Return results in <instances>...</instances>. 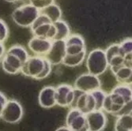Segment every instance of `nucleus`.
<instances>
[{
	"instance_id": "nucleus-19",
	"label": "nucleus",
	"mask_w": 132,
	"mask_h": 131,
	"mask_svg": "<svg viewBox=\"0 0 132 131\" xmlns=\"http://www.w3.org/2000/svg\"><path fill=\"white\" fill-rule=\"evenodd\" d=\"M114 131H132L131 114L117 117L114 126Z\"/></svg>"
},
{
	"instance_id": "nucleus-2",
	"label": "nucleus",
	"mask_w": 132,
	"mask_h": 131,
	"mask_svg": "<svg viewBox=\"0 0 132 131\" xmlns=\"http://www.w3.org/2000/svg\"><path fill=\"white\" fill-rule=\"evenodd\" d=\"M109 67L105 51L102 49L91 51L86 58V68L88 73L99 77L103 74Z\"/></svg>"
},
{
	"instance_id": "nucleus-17",
	"label": "nucleus",
	"mask_w": 132,
	"mask_h": 131,
	"mask_svg": "<svg viewBox=\"0 0 132 131\" xmlns=\"http://www.w3.org/2000/svg\"><path fill=\"white\" fill-rule=\"evenodd\" d=\"M40 14H44L51 21V22L55 23V21L61 19L62 10L58 5H56L55 3H52L48 6L40 10Z\"/></svg>"
},
{
	"instance_id": "nucleus-18",
	"label": "nucleus",
	"mask_w": 132,
	"mask_h": 131,
	"mask_svg": "<svg viewBox=\"0 0 132 131\" xmlns=\"http://www.w3.org/2000/svg\"><path fill=\"white\" fill-rule=\"evenodd\" d=\"M53 24L56 29V34L53 40H65L70 35V29L67 23L60 19Z\"/></svg>"
},
{
	"instance_id": "nucleus-25",
	"label": "nucleus",
	"mask_w": 132,
	"mask_h": 131,
	"mask_svg": "<svg viewBox=\"0 0 132 131\" xmlns=\"http://www.w3.org/2000/svg\"><path fill=\"white\" fill-rule=\"evenodd\" d=\"M9 33L10 31L6 23L3 20L0 19V43H4L7 40Z\"/></svg>"
},
{
	"instance_id": "nucleus-32",
	"label": "nucleus",
	"mask_w": 132,
	"mask_h": 131,
	"mask_svg": "<svg viewBox=\"0 0 132 131\" xmlns=\"http://www.w3.org/2000/svg\"><path fill=\"white\" fill-rule=\"evenodd\" d=\"M55 131H72L69 127H67V126H61V127H59L58 129H56Z\"/></svg>"
},
{
	"instance_id": "nucleus-15",
	"label": "nucleus",
	"mask_w": 132,
	"mask_h": 131,
	"mask_svg": "<svg viewBox=\"0 0 132 131\" xmlns=\"http://www.w3.org/2000/svg\"><path fill=\"white\" fill-rule=\"evenodd\" d=\"M38 102L44 108H52L56 105L55 101V88L53 86L44 87L38 96Z\"/></svg>"
},
{
	"instance_id": "nucleus-1",
	"label": "nucleus",
	"mask_w": 132,
	"mask_h": 131,
	"mask_svg": "<svg viewBox=\"0 0 132 131\" xmlns=\"http://www.w3.org/2000/svg\"><path fill=\"white\" fill-rule=\"evenodd\" d=\"M40 15V10L30 3L17 7L11 14L16 25L22 28H30L34 21Z\"/></svg>"
},
{
	"instance_id": "nucleus-20",
	"label": "nucleus",
	"mask_w": 132,
	"mask_h": 131,
	"mask_svg": "<svg viewBox=\"0 0 132 131\" xmlns=\"http://www.w3.org/2000/svg\"><path fill=\"white\" fill-rule=\"evenodd\" d=\"M86 51L77 55H66L62 64L68 67H76L80 66L86 59Z\"/></svg>"
},
{
	"instance_id": "nucleus-3",
	"label": "nucleus",
	"mask_w": 132,
	"mask_h": 131,
	"mask_svg": "<svg viewBox=\"0 0 132 131\" xmlns=\"http://www.w3.org/2000/svg\"><path fill=\"white\" fill-rule=\"evenodd\" d=\"M31 32L33 37L44 38L49 40H53L55 34L56 29L54 24L44 14H40L37 18L34 21L30 26Z\"/></svg>"
},
{
	"instance_id": "nucleus-16",
	"label": "nucleus",
	"mask_w": 132,
	"mask_h": 131,
	"mask_svg": "<svg viewBox=\"0 0 132 131\" xmlns=\"http://www.w3.org/2000/svg\"><path fill=\"white\" fill-rule=\"evenodd\" d=\"M110 69L119 84L131 85V77H132L131 67H129L125 64H123L122 66H119L117 67H112Z\"/></svg>"
},
{
	"instance_id": "nucleus-29",
	"label": "nucleus",
	"mask_w": 132,
	"mask_h": 131,
	"mask_svg": "<svg viewBox=\"0 0 132 131\" xmlns=\"http://www.w3.org/2000/svg\"><path fill=\"white\" fill-rule=\"evenodd\" d=\"M131 109H132V105H131V102L127 103L126 104H124L123 106V108L120 109L117 114H116V117L121 116L123 115H128V114H131Z\"/></svg>"
},
{
	"instance_id": "nucleus-34",
	"label": "nucleus",
	"mask_w": 132,
	"mask_h": 131,
	"mask_svg": "<svg viewBox=\"0 0 132 131\" xmlns=\"http://www.w3.org/2000/svg\"><path fill=\"white\" fill-rule=\"evenodd\" d=\"M1 61H2V60H0V63H1Z\"/></svg>"
},
{
	"instance_id": "nucleus-13",
	"label": "nucleus",
	"mask_w": 132,
	"mask_h": 131,
	"mask_svg": "<svg viewBox=\"0 0 132 131\" xmlns=\"http://www.w3.org/2000/svg\"><path fill=\"white\" fill-rule=\"evenodd\" d=\"M66 55H77L86 51L84 38L79 34L70 35L65 40Z\"/></svg>"
},
{
	"instance_id": "nucleus-21",
	"label": "nucleus",
	"mask_w": 132,
	"mask_h": 131,
	"mask_svg": "<svg viewBox=\"0 0 132 131\" xmlns=\"http://www.w3.org/2000/svg\"><path fill=\"white\" fill-rule=\"evenodd\" d=\"M112 92H117L118 94L125 99L127 103L132 101V90H131V85H122L119 84L116 87H114L112 90Z\"/></svg>"
},
{
	"instance_id": "nucleus-14",
	"label": "nucleus",
	"mask_w": 132,
	"mask_h": 131,
	"mask_svg": "<svg viewBox=\"0 0 132 131\" xmlns=\"http://www.w3.org/2000/svg\"><path fill=\"white\" fill-rule=\"evenodd\" d=\"M52 43V40L33 37L29 41L28 47L29 50L37 56L44 57L50 50Z\"/></svg>"
},
{
	"instance_id": "nucleus-30",
	"label": "nucleus",
	"mask_w": 132,
	"mask_h": 131,
	"mask_svg": "<svg viewBox=\"0 0 132 131\" xmlns=\"http://www.w3.org/2000/svg\"><path fill=\"white\" fill-rule=\"evenodd\" d=\"M7 98L5 95L2 92H0V116H1V114H2V111L4 108V107L7 102Z\"/></svg>"
},
{
	"instance_id": "nucleus-12",
	"label": "nucleus",
	"mask_w": 132,
	"mask_h": 131,
	"mask_svg": "<svg viewBox=\"0 0 132 131\" xmlns=\"http://www.w3.org/2000/svg\"><path fill=\"white\" fill-rule=\"evenodd\" d=\"M89 131H103L107 126V116L101 111H93L86 115Z\"/></svg>"
},
{
	"instance_id": "nucleus-28",
	"label": "nucleus",
	"mask_w": 132,
	"mask_h": 131,
	"mask_svg": "<svg viewBox=\"0 0 132 131\" xmlns=\"http://www.w3.org/2000/svg\"><path fill=\"white\" fill-rule=\"evenodd\" d=\"M52 65L45 58V65H44V68L42 71V73L40 74V76L37 77V80H42L46 78L47 77H48V75L51 74L52 72Z\"/></svg>"
},
{
	"instance_id": "nucleus-24",
	"label": "nucleus",
	"mask_w": 132,
	"mask_h": 131,
	"mask_svg": "<svg viewBox=\"0 0 132 131\" xmlns=\"http://www.w3.org/2000/svg\"><path fill=\"white\" fill-rule=\"evenodd\" d=\"M104 51H105L107 61H109L111 58H112L113 57L117 56V55L124 56L121 51L120 47H119V43H113V44L110 45Z\"/></svg>"
},
{
	"instance_id": "nucleus-31",
	"label": "nucleus",
	"mask_w": 132,
	"mask_h": 131,
	"mask_svg": "<svg viewBox=\"0 0 132 131\" xmlns=\"http://www.w3.org/2000/svg\"><path fill=\"white\" fill-rule=\"evenodd\" d=\"M6 53V48L3 43H0V60H2Z\"/></svg>"
},
{
	"instance_id": "nucleus-4",
	"label": "nucleus",
	"mask_w": 132,
	"mask_h": 131,
	"mask_svg": "<svg viewBox=\"0 0 132 131\" xmlns=\"http://www.w3.org/2000/svg\"><path fill=\"white\" fill-rule=\"evenodd\" d=\"M70 108H75L83 114H88L96 110V103L91 92L86 93L75 89V96Z\"/></svg>"
},
{
	"instance_id": "nucleus-10",
	"label": "nucleus",
	"mask_w": 132,
	"mask_h": 131,
	"mask_svg": "<svg viewBox=\"0 0 132 131\" xmlns=\"http://www.w3.org/2000/svg\"><path fill=\"white\" fill-rule=\"evenodd\" d=\"M75 89L67 84L59 85L55 88L56 105L62 108H70L74 100Z\"/></svg>"
},
{
	"instance_id": "nucleus-9",
	"label": "nucleus",
	"mask_w": 132,
	"mask_h": 131,
	"mask_svg": "<svg viewBox=\"0 0 132 131\" xmlns=\"http://www.w3.org/2000/svg\"><path fill=\"white\" fill-rule=\"evenodd\" d=\"M66 55L65 40H52V47L44 58L52 66L62 64Z\"/></svg>"
},
{
	"instance_id": "nucleus-5",
	"label": "nucleus",
	"mask_w": 132,
	"mask_h": 131,
	"mask_svg": "<svg viewBox=\"0 0 132 131\" xmlns=\"http://www.w3.org/2000/svg\"><path fill=\"white\" fill-rule=\"evenodd\" d=\"M24 111L21 104L16 100H7L0 118L6 123H18L23 118Z\"/></svg>"
},
{
	"instance_id": "nucleus-11",
	"label": "nucleus",
	"mask_w": 132,
	"mask_h": 131,
	"mask_svg": "<svg viewBox=\"0 0 132 131\" xmlns=\"http://www.w3.org/2000/svg\"><path fill=\"white\" fill-rule=\"evenodd\" d=\"M23 64L24 63L17 55L8 51H6L1 61L3 69L9 74H17L20 73Z\"/></svg>"
},
{
	"instance_id": "nucleus-22",
	"label": "nucleus",
	"mask_w": 132,
	"mask_h": 131,
	"mask_svg": "<svg viewBox=\"0 0 132 131\" xmlns=\"http://www.w3.org/2000/svg\"><path fill=\"white\" fill-rule=\"evenodd\" d=\"M7 51L17 55L23 63H25L29 57V55L26 51V49L19 44H14L13 46H11Z\"/></svg>"
},
{
	"instance_id": "nucleus-8",
	"label": "nucleus",
	"mask_w": 132,
	"mask_h": 131,
	"mask_svg": "<svg viewBox=\"0 0 132 131\" xmlns=\"http://www.w3.org/2000/svg\"><path fill=\"white\" fill-rule=\"evenodd\" d=\"M66 124L72 131H89L86 115L75 108H70L68 111Z\"/></svg>"
},
{
	"instance_id": "nucleus-27",
	"label": "nucleus",
	"mask_w": 132,
	"mask_h": 131,
	"mask_svg": "<svg viewBox=\"0 0 132 131\" xmlns=\"http://www.w3.org/2000/svg\"><path fill=\"white\" fill-rule=\"evenodd\" d=\"M29 2L30 4H32L37 9L40 10L54 3V0H29Z\"/></svg>"
},
{
	"instance_id": "nucleus-23",
	"label": "nucleus",
	"mask_w": 132,
	"mask_h": 131,
	"mask_svg": "<svg viewBox=\"0 0 132 131\" xmlns=\"http://www.w3.org/2000/svg\"><path fill=\"white\" fill-rule=\"evenodd\" d=\"M91 94L93 95V97L95 100V103H96V110L95 111L102 110L103 103L107 96L105 92L101 90V89H99L97 90H95V91L92 92Z\"/></svg>"
},
{
	"instance_id": "nucleus-6",
	"label": "nucleus",
	"mask_w": 132,
	"mask_h": 131,
	"mask_svg": "<svg viewBox=\"0 0 132 131\" xmlns=\"http://www.w3.org/2000/svg\"><path fill=\"white\" fill-rule=\"evenodd\" d=\"M45 58L41 56H29L22 65L21 73L26 77L37 80L44 68Z\"/></svg>"
},
{
	"instance_id": "nucleus-33",
	"label": "nucleus",
	"mask_w": 132,
	"mask_h": 131,
	"mask_svg": "<svg viewBox=\"0 0 132 131\" xmlns=\"http://www.w3.org/2000/svg\"><path fill=\"white\" fill-rule=\"evenodd\" d=\"M3 1L6 2V3H17L18 1H21V0H3Z\"/></svg>"
},
{
	"instance_id": "nucleus-26",
	"label": "nucleus",
	"mask_w": 132,
	"mask_h": 131,
	"mask_svg": "<svg viewBox=\"0 0 132 131\" xmlns=\"http://www.w3.org/2000/svg\"><path fill=\"white\" fill-rule=\"evenodd\" d=\"M131 46H132L131 38H127L119 43V47H120L121 51L124 56L127 54L132 53V47Z\"/></svg>"
},
{
	"instance_id": "nucleus-7",
	"label": "nucleus",
	"mask_w": 132,
	"mask_h": 131,
	"mask_svg": "<svg viewBox=\"0 0 132 131\" xmlns=\"http://www.w3.org/2000/svg\"><path fill=\"white\" fill-rule=\"evenodd\" d=\"M101 81L99 77L89 73L83 74L78 77L74 84V89L83 92L89 93L101 89Z\"/></svg>"
}]
</instances>
